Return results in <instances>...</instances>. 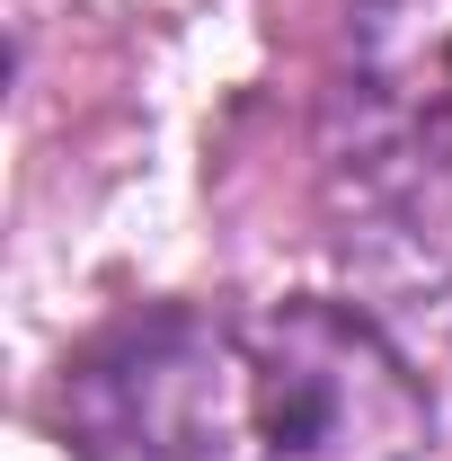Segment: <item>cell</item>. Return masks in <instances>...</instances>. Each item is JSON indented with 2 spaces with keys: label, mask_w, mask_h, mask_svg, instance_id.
<instances>
[{
  "label": "cell",
  "mask_w": 452,
  "mask_h": 461,
  "mask_svg": "<svg viewBox=\"0 0 452 461\" xmlns=\"http://www.w3.org/2000/svg\"><path fill=\"white\" fill-rule=\"evenodd\" d=\"M54 408L98 461H417L435 435L408 355L338 302L107 329Z\"/></svg>",
  "instance_id": "1"
},
{
  "label": "cell",
  "mask_w": 452,
  "mask_h": 461,
  "mask_svg": "<svg viewBox=\"0 0 452 461\" xmlns=\"http://www.w3.org/2000/svg\"><path fill=\"white\" fill-rule=\"evenodd\" d=\"M373 160L408 204V222H452V0H373L364 18V80Z\"/></svg>",
  "instance_id": "2"
}]
</instances>
